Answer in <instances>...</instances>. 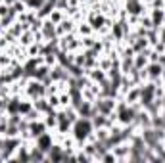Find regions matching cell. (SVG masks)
Masks as SVG:
<instances>
[{
  "label": "cell",
  "instance_id": "cell-1",
  "mask_svg": "<svg viewBox=\"0 0 165 163\" xmlns=\"http://www.w3.org/2000/svg\"><path fill=\"white\" fill-rule=\"evenodd\" d=\"M154 136H156V138H163V134H159V132H156ZM142 138H144V140H148V144H150V146H154V140L150 138V134H146V132H144V134H142Z\"/></svg>",
  "mask_w": 165,
  "mask_h": 163
}]
</instances>
